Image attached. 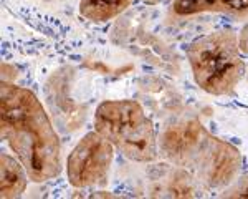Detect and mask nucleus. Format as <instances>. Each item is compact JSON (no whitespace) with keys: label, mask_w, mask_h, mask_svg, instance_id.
<instances>
[{"label":"nucleus","mask_w":248,"mask_h":199,"mask_svg":"<svg viewBox=\"0 0 248 199\" xmlns=\"http://www.w3.org/2000/svg\"><path fill=\"white\" fill-rule=\"evenodd\" d=\"M0 133L25 166L30 181L45 182L58 178L62 143L45 106L33 91L2 80Z\"/></svg>","instance_id":"1"},{"label":"nucleus","mask_w":248,"mask_h":199,"mask_svg":"<svg viewBox=\"0 0 248 199\" xmlns=\"http://www.w3.org/2000/svg\"><path fill=\"white\" fill-rule=\"evenodd\" d=\"M186 57L197 86L214 97L232 95L247 75L238 32L232 29L215 30L192 40Z\"/></svg>","instance_id":"2"},{"label":"nucleus","mask_w":248,"mask_h":199,"mask_svg":"<svg viewBox=\"0 0 248 199\" xmlns=\"http://www.w3.org/2000/svg\"><path fill=\"white\" fill-rule=\"evenodd\" d=\"M94 130L131 161L153 163L159 156L154 123L134 100L99 103L94 111Z\"/></svg>","instance_id":"3"},{"label":"nucleus","mask_w":248,"mask_h":199,"mask_svg":"<svg viewBox=\"0 0 248 199\" xmlns=\"http://www.w3.org/2000/svg\"><path fill=\"white\" fill-rule=\"evenodd\" d=\"M114 149V146L96 130L86 133L66 159V178L70 184L78 189L106 186Z\"/></svg>","instance_id":"4"},{"label":"nucleus","mask_w":248,"mask_h":199,"mask_svg":"<svg viewBox=\"0 0 248 199\" xmlns=\"http://www.w3.org/2000/svg\"><path fill=\"white\" fill-rule=\"evenodd\" d=\"M242 169V154L235 146L209 134L189 173L209 189H223L237 181Z\"/></svg>","instance_id":"5"},{"label":"nucleus","mask_w":248,"mask_h":199,"mask_svg":"<svg viewBox=\"0 0 248 199\" xmlns=\"http://www.w3.org/2000/svg\"><path fill=\"white\" fill-rule=\"evenodd\" d=\"M209 131L197 118H177L164 126L159 136V156L179 169L190 171Z\"/></svg>","instance_id":"6"},{"label":"nucleus","mask_w":248,"mask_h":199,"mask_svg":"<svg viewBox=\"0 0 248 199\" xmlns=\"http://www.w3.org/2000/svg\"><path fill=\"white\" fill-rule=\"evenodd\" d=\"M169 14L174 18L218 14L238 22H248V0H174L170 3Z\"/></svg>","instance_id":"7"},{"label":"nucleus","mask_w":248,"mask_h":199,"mask_svg":"<svg viewBox=\"0 0 248 199\" xmlns=\"http://www.w3.org/2000/svg\"><path fill=\"white\" fill-rule=\"evenodd\" d=\"M29 173L17 156L2 153L0 156V196L3 199L18 198L29 184Z\"/></svg>","instance_id":"8"},{"label":"nucleus","mask_w":248,"mask_h":199,"mask_svg":"<svg viewBox=\"0 0 248 199\" xmlns=\"http://www.w3.org/2000/svg\"><path fill=\"white\" fill-rule=\"evenodd\" d=\"M134 0H79V15L88 22L106 23L133 5Z\"/></svg>","instance_id":"9"},{"label":"nucleus","mask_w":248,"mask_h":199,"mask_svg":"<svg viewBox=\"0 0 248 199\" xmlns=\"http://www.w3.org/2000/svg\"><path fill=\"white\" fill-rule=\"evenodd\" d=\"M238 47L242 53L248 57V22H245V25L238 32Z\"/></svg>","instance_id":"10"},{"label":"nucleus","mask_w":248,"mask_h":199,"mask_svg":"<svg viewBox=\"0 0 248 199\" xmlns=\"http://www.w3.org/2000/svg\"><path fill=\"white\" fill-rule=\"evenodd\" d=\"M142 3L146 5H162V3H167V2H174V0H141Z\"/></svg>","instance_id":"11"},{"label":"nucleus","mask_w":248,"mask_h":199,"mask_svg":"<svg viewBox=\"0 0 248 199\" xmlns=\"http://www.w3.org/2000/svg\"><path fill=\"white\" fill-rule=\"evenodd\" d=\"M247 78H248V73H247Z\"/></svg>","instance_id":"12"}]
</instances>
